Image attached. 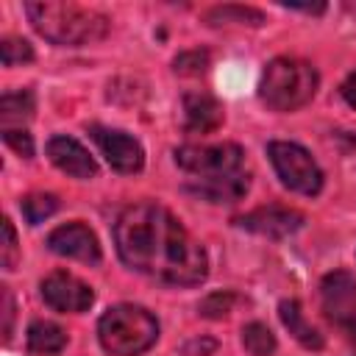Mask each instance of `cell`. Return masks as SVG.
Wrapping results in <instances>:
<instances>
[{"mask_svg": "<svg viewBox=\"0 0 356 356\" xmlns=\"http://www.w3.org/2000/svg\"><path fill=\"white\" fill-rule=\"evenodd\" d=\"M120 259L161 284L195 286L209 275L206 248L161 203L142 200L128 206L114 225Z\"/></svg>", "mask_w": 356, "mask_h": 356, "instance_id": "1", "label": "cell"}, {"mask_svg": "<svg viewBox=\"0 0 356 356\" xmlns=\"http://www.w3.org/2000/svg\"><path fill=\"white\" fill-rule=\"evenodd\" d=\"M25 14L39 36L61 47H83L100 42L111 28L106 14L78 3H58V0L25 3Z\"/></svg>", "mask_w": 356, "mask_h": 356, "instance_id": "2", "label": "cell"}, {"mask_svg": "<svg viewBox=\"0 0 356 356\" xmlns=\"http://www.w3.org/2000/svg\"><path fill=\"white\" fill-rule=\"evenodd\" d=\"M317 83H320V75L309 61L281 56L267 64L259 83V97L273 111H295L314 97Z\"/></svg>", "mask_w": 356, "mask_h": 356, "instance_id": "3", "label": "cell"}, {"mask_svg": "<svg viewBox=\"0 0 356 356\" xmlns=\"http://www.w3.org/2000/svg\"><path fill=\"white\" fill-rule=\"evenodd\" d=\"M97 339L111 356H139L159 339V320L142 306L120 303L100 317Z\"/></svg>", "mask_w": 356, "mask_h": 356, "instance_id": "4", "label": "cell"}, {"mask_svg": "<svg viewBox=\"0 0 356 356\" xmlns=\"http://www.w3.org/2000/svg\"><path fill=\"white\" fill-rule=\"evenodd\" d=\"M267 156L286 189H292L298 195H309V197L323 189V170L317 167L312 153L306 147H300L298 142L275 139L267 145Z\"/></svg>", "mask_w": 356, "mask_h": 356, "instance_id": "5", "label": "cell"}, {"mask_svg": "<svg viewBox=\"0 0 356 356\" xmlns=\"http://www.w3.org/2000/svg\"><path fill=\"white\" fill-rule=\"evenodd\" d=\"M175 164L195 178H228L239 175L245 164V150L234 142L222 145H184L175 147Z\"/></svg>", "mask_w": 356, "mask_h": 356, "instance_id": "6", "label": "cell"}, {"mask_svg": "<svg viewBox=\"0 0 356 356\" xmlns=\"http://www.w3.org/2000/svg\"><path fill=\"white\" fill-rule=\"evenodd\" d=\"M320 295L325 317L350 339H356V275H350L348 270L328 273L320 284Z\"/></svg>", "mask_w": 356, "mask_h": 356, "instance_id": "7", "label": "cell"}, {"mask_svg": "<svg viewBox=\"0 0 356 356\" xmlns=\"http://www.w3.org/2000/svg\"><path fill=\"white\" fill-rule=\"evenodd\" d=\"M42 298L56 312H86L95 303L92 286H86L81 278H75L67 270H56L42 281Z\"/></svg>", "mask_w": 356, "mask_h": 356, "instance_id": "8", "label": "cell"}, {"mask_svg": "<svg viewBox=\"0 0 356 356\" xmlns=\"http://www.w3.org/2000/svg\"><path fill=\"white\" fill-rule=\"evenodd\" d=\"M92 139L97 142L100 153L106 156V161L117 170V172H139L145 164V150L139 145V139H134L125 131L117 128H103L95 125L92 128Z\"/></svg>", "mask_w": 356, "mask_h": 356, "instance_id": "9", "label": "cell"}, {"mask_svg": "<svg viewBox=\"0 0 356 356\" xmlns=\"http://www.w3.org/2000/svg\"><path fill=\"white\" fill-rule=\"evenodd\" d=\"M234 222L245 231H253V234H261L270 239H284V236L300 231L306 217L286 206H261V209H253V211L236 217Z\"/></svg>", "mask_w": 356, "mask_h": 356, "instance_id": "10", "label": "cell"}, {"mask_svg": "<svg viewBox=\"0 0 356 356\" xmlns=\"http://www.w3.org/2000/svg\"><path fill=\"white\" fill-rule=\"evenodd\" d=\"M47 248L58 256H70V259H78V261H86V264L100 261L97 236L83 222H67V225H58L56 231H50Z\"/></svg>", "mask_w": 356, "mask_h": 356, "instance_id": "11", "label": "cell"}, {"mask_svg": "<svg viewBox=\"0 0 356 356\" xmlns=\"http://www.w3.org/2000/svg\"><path fill=\"white\" fill-rule=\"evenodd\" d=\"M47 159L67 175L72 178H95L97 175V164L89 156V150L72 139V136H53L47 142Z\"/></svg>", "mask_w": 356, "mask_h": 356, "instance_id": "12", "label": "cell"}, {"mask_svg": "<svg viewBox=\"0 0 356 356\" xmlns=\"http://www.w3.org/2000/svg\"><path fill=\"white\" fill-rule=\"evenodd\" d=\"M222 125V106L206 92L184 95V128L189 134H211Z\"/></svg>", "mask_w": 356, "mask_h": 356, "instance_id": "13", "label": "cell"}, {"mask_svg": "<svg viewBox=\"0 0 356 356\" xmlns=\"http://www.w3.org/2000/svg\"><path fill=\"white\" fill-rule=\"evenodd\" d=\"M184 189L209 203H236L248 192V172L228 178H192L189 184H184Z\"/></svg>", "mask_w": 356, "mask_h": 356, "instance_id": "14", "label": "cell"}, {"mask_svg": "<svg viewBox=\"0 0 356 356\" xmlns=\"http://www.w3.org/2000/svg\"><path fill=\"white\" fill-rule=\"evenodd\" d=\"M278 314H281V323L286 325V331H289L303 348L320 350V348L325 345V342H323V334H320L312 323H306V317H303L298 300H281V303H278Z\"/></svg>", "mask_w": 356, "mask_h": 356, "instance_id": "15", "label": "cell"}, {"mask_svg": "<svg viewBox=\"0 0 356 356\" xmlns=\"http://www.w3.org/2000/svg\"><path fill=\"white\" fill-rule=\"evenodd\" d=\"M67 345V331L50 320H33L28 325V348L33 353H42V356H53L58 350H64Z\"/></svg>", "mask_w": 356, "mask_h": 356, "instance_id": "16", "label": "cell"}, {"mask_svg": "<svg viewBox=\"0 0 356 356\" xmlns=\"http://www.w3.org/2000/svg\"><path fill=\"white\" fill-rule=\"evenodd\" d=\"M203 19L209 25H214V28H220V25H250V28H259L264 22V14L259 8H250V6H234V3H228V6L209 8L203 14Z\"/></svg>", "mask_w": 356, "mask_h": 356, "instance_id": "17", "label": "cell"}, {"mask_svg": "<svg viewBox=\"0 0 356 356\" xmlns=\"http://www.w3.org/2000/svg\"><path fill=\"white\" fill-rule=\"evenodd\" d=\"M33 108H36V100H33V92H31V89L6 92V95L0 97V122L8 128L11 122L31 120V117H33Z\"/></svg>", "mask_w": 356, "mask_h": 356, "instance_id": "18", "label": "cell"}, {"mask_svg": "<svg viewBox=\"0 0 356 356\" xmlns=\"http://www.w3.org/2000/svg\"><path fill=\"white\" fill-rule=\"evenodd\" d=\"M242 345L250 356H270L275 353V334L264 323H248L242 328Z\"/></svg>", "mask_w": 356, "mask_h": 356, "instance_id": "19", "label": "cell"}, {"mask_svg": "<svg viewBox=\"0 0 356 356\" xmlns=\"http://www.w3.org/2000/svg\"><path fill=\"white\" fill-rule=\"evenodd\" d=\"M19 209H22V217H25L31 225H39V222L47 220L50 214H56L58 197H56V195H44V192H33V195H28V197L19 200Z\"/></svg>", "mask_w": 356, "mask_h": 356, "instance_id": "20", "label": "cell"}, {"mask_svg": "<svg viewBox=\"0 0 356 356\" xmlns=\"http://www.w3.org/2000/svg\"><path fill=\"white\" fill-rule=\"evenodd\" d=\"M234 300H236V295H234L231 289H225V292H211L209 298L200 300L197 312H200L203 317H209V320H220V317H225V314L231 312Z\"/></svg>", "mask_w": 356, "mask_h": 356, "instance_id": "21", "label": "cell"}, {"mask_svg": "<svg viewBox=\"0 0 356 356\" xmlns=\"http://www.w3.org/2000/svg\"><path fill=\"white\" fill-rule=\"evenodd\" d=\"M0 56H3V64H6V67H14V64L33 61V47H31L25 39L8 36V39L0 42Z\"/></svg>", "mask_w": 356, "mask_h": 356, "instance_id": "22", "label": "cell"}, {"mask_svg": "<svg viewBox=\"0 0 356 356\" xmlns=\"http://www.w3.org/2000/svg\"><path fill=\"white\" fill-rule=\"evenodd\" d=\"M172 70L178 75H200L209 70V53L206 50H186V53H178L175 61H172Z\"/></svg>", "mask_w": 356, "mask_h": 356, "instance_id": "23", "label": "cell"}, {"mask_svg": "<svg viewBox=\"0 0 356 356\" xmlns=\"http://www.w3.org/2000/svg\"><path fill=\"white\" fill-rule=\"evenodd\" d=\"M19 261V245H17V231L8 217H3V242H0V264L3 270H14Z\"/></svg>", "mask_w": 356, "mask_h": 356, "instance_id": "24", "label": "cell"}, {"mask_svg": "<svg viewBox=\"0 0 356 356\" xmlns=\"http://www.w3.org/2000/svg\"><path fill=\"white\" fill-rule=\"evenodd\" d=\"M3 142H6L11 150H17L22 159H31V156H33V139H31V134L22 131V128H3Z\"/></svg>", "mask_w": 356, "mask_h": 356, "instance_id": "25", "label": "cell"}, {"mask_svg": "<svg viewBox=\"0 0 356 356\" xmlns=\"http://www.w3.org/2000/svg\"><path fill=\"white\" fill-rule=\"evenodd\" d=\"M339 92H342V97H345V103L348 106H353L356 108V70L342 81V86H339Z\"/></svg>", "mask_w": 356, "mask_h": 356, "instance_id": "26", "label": "cell"}, {"mask_svg": "<svg viewBox=\"0 0 356 356\" xmlns=\"http://www.w3.org/2000/svg\"><path fill=\"white\" fill-rule=\"evenodd\" d=\"M3 309H6V325H3V337L8 339L11 337V317H14V306H11V295L8 289L3 286Z\"/></svg>", "mask_w": 356, "mask_h": 356, "instance_id": "27", "label": "cell"}, {"mask_svg": "<svg viewBox=\"0 0 356 356\" xmlns=\"http://www.w3.org/2000/svg\"><path fill=\"white\" fill-rule=\"evenodd\" d=\"M286 8H292V11H306V14H320V11H325V3H314V6H309V3H284Z\"/></svg>", "mask_w": 356, "mask_h": 356, "instance_id": "28", "label": "cell"}]
</instances>
